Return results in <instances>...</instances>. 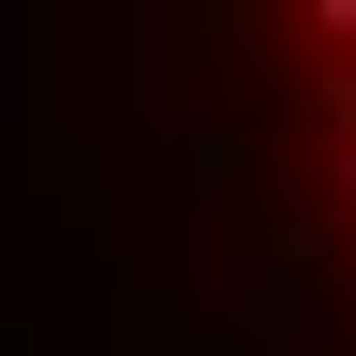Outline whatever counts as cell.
I'll use <instances>...</instances> for the list:
<instances>
[{
	"label": "cell",
	"mask_w": 356,
	"mask_h": 356,
	"mask_svg": "<svg viewBox=\"0 0 356 356\" xmlns=\"http://www.w3.org/2000/svg\"><path fill=\"white\" fill-rule=\"evenodd\" d=\"M324 33H356V0H324Z\"/></svg>",
	"instance_id": "6da1fadb"
}]
</instances>
